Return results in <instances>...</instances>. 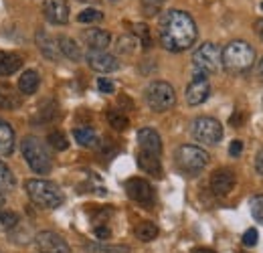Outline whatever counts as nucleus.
<instances>
[{
  "label": "nucleus",
  "instance_id": "nucleus-11",
  "mask_svg": "<svg viewBox=\"0 0 263 253\" xmlns=\"http://www.w3.org/2000/svg\"><path fill=\"white\" fill-rule=\"evenodd\" d=\"M85 59H87L89 67L93 71H99V73H111V71L120 69V61L114 55L105 53V51H93V49H89L87 55H85Z\"/></svg>",
  "mask_w": 263,
  "mask_h": 253
},
{
  "label": "nucleus",
  "instance_id": "nucleus-47",
  "mask_svg": "<svg viewBox=\"0 0 263 253\" xmlns=\"http://www.w3.org/2000/svg\"><path fill=\"white\" fill-rule=\"evenodd\" d=\"M261 8H263V2H261Z\"/></svg>",
  "mask_w": 263,
  "mask_h": 253
},
{
  "label": "nucleus",
  "instance_id": "nucleus-23",
  "mask_svg": "<svg viewBox=\"0 0 263 253\" xmlns=\"http://www.w3.org/2000/svg\"><path fill=\"white\" fill-rule=\"evenodd\" d=\"M39 83H41L39 73L33 71V69H29V71H25V73L21 75V79H18V89L25 95H33L34 92L39 89Z\"/></svg>",
  "mask_w": 263,
  "mask_h": 253
},
{
  "label": "nucleus",
  "instance_id": "nucleus-15",
  "mask_svg": "<svg viewBox=\"0 0 263 253\" xmlns=\"http://www.w3.org/2000/svg\"><path fill=\"white\" fill-rule=\"evenodd\" d=\"M235 187V174H233V170L229 168H219V170H215L213 172V176H211V189L215 194H229L231 190Z\"/></svg>",
  "mask_w": 263,
  "mask_h": 253
},
{
  "label": "nucleus",
  "instance_id": "nucleus-2",
  "mask_svg": "<svg viewBox=\"0 0 263 253\" xmlns=\"http://www.w3.org/2000/svg\"><path fill=\"white\" fill-rule=\"evenodd\" d=\"M253 61H255V51L245 41H231L221 51V65L231 75H241L249 71L253 67Z\"/></svg>",
  "mask_w": 263,
  "mask_h": 253
},
{
  "label": "nucleus",
  "instance_id": "nucleus-6",
  "mask_svg": "<svg viewBox=\"0 0 263 253\" xmlns=\"http://www.w3.org/2000/svg\"><path fill=\"white\" fill-rule=\"evenodd\" d=\"M146 103L152 112H158V114L172 110L176 103L174 87L166 81H152L146 87Z\"/></svg>",
  "mask_w": 263,
  "mask_h": 253
},
{
  "label": "nucleus",
  "instance_id": "nucleus-1",
  "mask_svg": "<svg viewBox=\"0 0 263 253\" xmlns=\"http://www.w3.org/2000/svg\"><path fill=\"white\" fill-rule=\"evenodd\" d=\"M197 25L189 12L168 10L162 14L160 25H158V37H160V45L166 51L180 53V51L191 49L197 41Z\"/></svg>",
  "mask_w": 263,
  "mask_h": 253
},
{
  "label": "nucleus",
  "instance_id": "nucleus-5",
  "mask_svg": "<svg viewBox=\"0 0 263 253\" xmlns=\"http://www.w3.org/2000/svg\"><path fill=\"white\" fill-rule=\"evenodd\" d=\"M193 67H195V75H200V77L217 73L223 67L221 65V49L215 43L200 45L193 55Z\"/></svg>",
  "mask_w": 263,
  "mask_h": 253
},
{
  "label": "nucleus",
  "instance_id": "nucleus-8",
  "mask_svg": "<svg viewBox=\"0 0 263 253\" xmlns=\"http://www.w3.org/2000/svg\"><path fill=\"white\" fill-rule=\"evenodd\" d=\"M193 136L197 142L202 144H219L221 138H223V126L219 120L215 118H209V116H200L193 122Z\"/></svg>",
  "mask_w": 263,
  "mask_h": 253
},
{
  "label": "nucleus",
  "instance_id": "nucleus-12",
  "mask_svg": "<svg viewBox=\"0 0 263 253\" xmlns=\"http://www.w3.org/2000/svg\"><path fill=\"white\" fill-rule=\"evenodd\" d=\"M138 146H140V152H148V154H154V156L162 154L160 134L156 130H152V128L138 130Z\"/></svg>",
  "mask_w": 263,
  "mask_h": 253
},
{
  "label": "nucleus",
  "instance_id": "nucleus-18",
  "mask_svg": "<svg viewBox=\"0 0 263 253\" xmlns=\"http://www.w3.org/2000/svg\"><path fill=\"white\" fill-rule=\"evenodd\" d=\"M138 166H140L146 174H152V176H156V178L162 176L160 156H154V154H148V152H138Z\"/></svg>",
  "mask_w": 263,
  "mask_h": 253
},
{
  "label": "nucleus",
  "instance_id": "nucleus-25",
  "mask_svg": "<svg viewBox=\"0 0 263 253\" xmlns=\"http://www.w3.org/2000/svg\"><path fill=\"white\" fill-rule=\"evenodd\" d=\"M136 237H138L140 241H144V243L154 241V239L158 237V227H156V223H152V221L138 223V227H136Z\"/></svg>",
  "mask_w": 263,
  "mask_h": 253
},
{
  "label": "nucleus",
  "instance_id": "nucleus-43",
  "mask_svg": "<svg viewBox=\"0 0 263 253\" xmlns=\"http://www.w3.org/2000/svg\"><path fill=\"white\" fill-rule=\"evenodd\" d=\"M193 253H215V251L209 249V247H197V249H193Z\"/></svg>",
  "mask_w": 263,
  "mask_h": 253
},
{
  "label": "nucleus",
  "instance_id": "nucleus-9",
  "mask_svg": "<svg viewBox=\"0 0 263 253\" xmlns=\"http://www.w3.org/2000/svg\"><path fill=\"white\" fill-rule=\"evenodd\" d=\"M126 192L132 201L144 205V207H152L154 205V190H152V185L144 178H130L126 183Z\"/></svg>",
  "mask_w": 263,
  "mask_h": 253
},
{
  "label": "nucleus",
  "instance_id": "nucleus-42",
  "mask_svg": "<svg viewBox=\"0 0 263 253\" xmlns=\"http://www.w3.org/2000/svg\"><path fill=\"white\" fill-rule=\"evenodd\" d=\"M255 32L261 37V41H263V19H259V21H255Z\"/></svg>",
  "mask_w": 263,
  "mask_h": 253
},
{
  "label": "nucleus",
  "instance_id": "nucleus-7",
  "mask_svg": "<svg viewBox=\"0 0 263 253\" xmlns=\"http://www.w3.org/2000/svg\"><path fill=\"white\" fill-rule=\"evenodd\" d=\"M174 160L178 164V168L186 174H198L206 164H209V152L198 148V146H193V144H184L176 150L174 154Z\"/></svg>",
  "mask_w": 263,
  "mask_h": 253
},
{
  "label": "nucleus",
  "instance_id": "nucleus-37",
  "mask_svg": "<svg viewBox=\"0 0 263 253\" xmlns=\"http://www.w3.org/2000/svg\"><path fill=\"white\" fill-rule=\"evenodd\" d=\"M162 2H164V0H144L142 4H144L146 14H156V12H158V6H160Z\"/></svg>",
  "mask_w": 263,
  "mask_h": 253
},
{
  "label": "nucleus",
  "instance_id": "nucleus-45",
  "mask_svg": "<svg viewBox=\"0 0 263 253\" xmlns=\"http://www.w3.org/2000/svg\"><path fill=\"white\" fill-rule=\"evenodd\" d=\"M2 205H4V194L0 192V207H2Z\"/></svg>",
  "mask_w": 263,
  "mask_h": 253
},
{
  "label": "nucleus",
  "instance_id": "nucleus-29",
  "mask_svg": "<svg viewBox=\"0 0 263 253\" xmlns=\"http://www.w3.org/2000/svg\"><path fill=\"white\" fill-rule=\"evenodd\" d=\"M21 223V217L12 211H0V231H12Z\"/></svg>",
  "mask_w": 263,
  "mask_h": 253
},
{
  "label": "nucleus",
  "instance_id": "nucleus-10",
  "mask_svg": "<svg viewBox=\"0 0 263 253\" xmlns=\"http://www.w3.org/2000/svg\"><path fill=\"white\" fill-rule=\"evenodd\" d=\"M34 243L41 253H71L65 239L53 231H41L34 237Z\"/></svg>",
  "mask_w": 263,
  "mask_h": 253
},
{
  "label": "nucleus",
  "instance_id": "nucleus-38",
  "mask_svg": "<svg viewBox=\"0 0 263 253\" xmlns=\"http://www.w3.org/2000/svg\"><path fill=\"white\" fill-rule=\"evenodd\" d=\"M243 142L241 140H233L231 142V146H229V154L233 156V158H237V156H241V152H243Z\"/></svg>",
  "mask_w": 263,
  "mask_h": 253
},
{
  "label": "nucleus",
  "instance_id": "nucleus-21",
  "mask_svg": "<svg viewBox=\"0 0 263 253\" xmlns=\"http://www.w3.org/2000/svg\"><path fill=\"white\" fill-rule=\"evenodd\" d=\"M57 45H59L61 55L67 57L69 61H79L81 59V49H79V45L71 37H59L57 39Z\"/></svg>",
  "mask_w": 263,
  "mask_h": 253
},
{
  "label": "nucleus",
  "instance_id": "nucleus-27",
  "mask_svg": "<svg viewBox=\"0 0 263 253\" xmlns=\"http://www.w3.org/2000/svg\"><path fill=\"white\" fill-rule=\"evenodd\" d=\"M89 253H130L128 245H105V243H91L87 245Z\"/></svg>",
  "mask_w": 263,
  "mask_h": 253
},
{
  "label": "nucleus",
  "instance_id": "nucleus-36",
  "mask_svg": "<svg viewBox=\"0 0 263 253\" xmlns=\"http://www.w3.org/2000/svg\"><path fill=\"white\" fill-rule=\"evenodd\" d=\"M98 89L101 94H114V92H116V85H114V81H109V79H105V77H99Z\"/></svg>",
  "mask_w": 263,
  "mask_h": 253
},
{
  "label": "nucleus",
  "instance_id": "nucleus-28",
  "mask_svg": "<svg viewBox=\"0 0 263 253\" xmlns=\"http://www.w3.org/2000/svg\"><path fill=\"white\" fill-rule=\"evenodd\" d=\"M14 189V174L12 170L0 160V192L2 190H10Z\"/></svg>",
  "mask_w": 263,
  "mask_h": 253
},
{
  "label": "nucleus",
  "instance_id": "nucleus-46",
  "mask_svg": "<svg viewBox=\"0 0 263 253\" xmlns=\"http://www.w3.org/2000/svg\"><path fill=\"white\" fill-rule=\"evenodd\" d=\"M79 2H89L91 4V2H98V0H79Z\"/></svg>",
  "mask_w": 263,
  "mask_h": 253
},
{
  "label": "nucleus",
  "instance_id": "nucleus-14",
  "mask_svg": "<svg viewBox=\"0 0 263 253\" xmlns=\"http://www.w3.org/2000/svg\"><path fill=\"white\" fill-rule=\"evenodd\" d=\"M45 19L53 25H65L69 21V2L67 0H45L43 6Z\"/></svg>",
  "mask_w": 263,
  "mask_h": 253
},
{
  "label": "nucleus",
  "instance_id": "nucleus-48",
  "mask_svg": "<svg viewBox=\"0 0 263 253\" xmlns=\"http://www.w3.org/2000/svg\"><path fill=\"white\" fill-rule=\"evenodd\" d=\"M0 253H2V251H0Z\"/></svg>",
  "mask_w": 263,
  "mask_h": 253
},
{
  "label": "nucleus",
  "instance_id": "nucleus-16",
  "mask_svg": "<svg viewBox=\"0 0 263 253\" xmlns=\"http://www.w3.org/2000/svg\"><path fill=\"white\" fill-rule=\"evenodd\" d=\"M36 47L39 51L49 59V61H59L61 59V51H59V45L57 41L45 31L36 32Z\"/></svg>",
  "mask_w": 263,
  "mask_h": 253
},
{
  "label": "nucleus",
  "instance_id": "nucleus-44",
  "mask_svg": "<svg viewBox=\"0 0 263 253\" xmlns=\"http://www.w3.org/2000/svg\"><path fill=\"white\" fill-rule=\"evenodd\" d=\"M257 73H259V79L263 81V57H261V61H259V65H257Z\"/></svg>",
  "mask_w": 263,
  "mask_h": 253
},
{
  "label": "nucleus",
  "instance_id": "nucleus-40",
  "mask_svg": "<svg viewBox=\"0 0 263 253\" xmlns=\"http://www.w3.org/2000/svg\"><path fill=\"white\" fill-rule=\"evenodd\" d=\"M255 168H257V172L263 176V148L257 152V156H255Z\"/></svg>",
  "mask_w": 263,
  "mask_h": 253
},
{
  "label": "nucleus",
  "instance_id": "nucleus-22",
  "mask_svg": "<svg viewBox=\"0 0 263 253\" xmlns=\"http://www.w3.org/2000/svg\"><path fill=\"white\" fill-rule=\"evenodd\" d=\"M73 138L83 148H96L98 146V134H96L93 128H75L73 130Z\"/></svg>",
  "mask_w": 263,
  "mask_h": 253
},
{
  "label": "nucleus",
  "instance_id": "nucleus-20",
  "mask_svg": "<svg viewBox=\"0 0 263 253\" xmlns=\"http://www.w3.org/2000/svg\"><path fill=\"white\" fill-rule=\"evenodd\" d=\"M21 57L16 53H6V51H0V77H6V75H12L21 69Z\"/></svg>",
  "mask_w": 263,
  "mask_h": 253
},
{
  "label": "nucleus",
  "instance_id": "nucleus-3",
  "mask_svg": "<svg viewBox=\"0 0 263 253\" xmlns=\"http://www.w3.org/2000/svg\"><path fill=\"white\" fill-rule=\"evenodd\" d=\"M25 190L29 194V198L34 205L43 207V209H57L65 203V194L55 183L49 180H41V178H31L25 183Z\"/></svg>",
  "mask_w": 263,
  "mask_h": 253
},
{
  "label": "nucleus",
  "instance_id": "nucleus-34",
  "mask_svg": "<svg viewBox=\"0 0 263 253\" xmlns=\"http://www.w3.org/2000/svg\"><path fill=\"white\" fill-rule=\"evenodd\" d=\"M134 49H136V39L134 37H120V41H118V51L120 53L130 55V53H134Z\"/></svg>",
  "mask_w": 263,
  "mask_h": 253
},
{
  "label": "nucleus",
  "instance_id": "nucleus-32",
  "mask_svg": "<svg viewBox=\"0 0 263 253\" xmlns=\"http://www.w3.org/2000/svg\"><path fill=\"white\" fill-rule=\"evenodd\" d=\"M101 19H103V14L96 8H87V10L79 12V16H77L79 23H99Z\"/></svg>",
  "mask_w": 263,
  "mask_h": 253
},
{
  "label": "nucleus",
  "instance_id": "nucleus-39",
  "mask_svg": "<svg viewBox=\"0 0 263 253\" xmlns=\"http://www.w3.org/2000/svg\"><path fill=\"white\" fill-rule=\"evenodd\" d=\"M96 237L101 239V241H103V239H109V237H111V231H109L107 227H96Z\"/></svg>",
  "mask_w": 263,
  "mask_h": 253
},
{
  "label": "nucleus",
  "instance_id": "nucleus-33",
  "mask_svg": "<svg viewBox=\"0 0 263 253\" xmlns=\"http://www.w3.org/2000/svg\"><path fill=\"white\" fill-rule=\"evenodd\" d=\"M134 32L138 34V39H140V43H142L144 49H148V47L152 45V41H150V31H148L146 25H136V27H134Z\"/></svg>",
  "mask_w": 263,
  "mask_h": 253
},
{
  "label": "nucleus",
  "instance_id": "nucleus-4",
  "mask_svg": "<svg viewBox=\"0 0 263 253\" xmlns=\"http://www.w3.org/2000/svg\"><path fill=\"white\" fill-rule=\"evenodd\" d=\"M21 150H23V156L29 162V166L33 168L36 174H49L51 168H53V160L49 156L45 144L34 138V136H27L23 138L21 142Z\"/></svg>",
  "mask_w": 263,
  "mask_h": 253
},
{
  "label": "nucleus",
  "instance_id": "nucleus-30",
  "mask_svg": "<svg viewBox=\"0 0 263 253\" xmlns=\"http://www.w3.org/2000/svg\"><path fill=\"white\" fill-rule=\"evenodd\" d=\"M47 140H49V144H51L55 150H59V152L69 148V142H67V138L63 132H51Z\"/></svg>",
  "mask_w": 263,
  "mask_h": 253
},
{
  "label": "nucleus",
  "instance_id": "nucleus-19",
  "mask_svg": "<svg viewBox=\"0 0 263 253\" xmlns=\"http://www.w3.org/2000/svg\"><path fill=\"white\" fill-rule=\"evenodd\" d=\"M14 150V130L8 122L0 120V156H10Z\"/></svg>",
  "mask_w": 263,
  "mask_h": 253
},
{
  "label": "nucleus",
  "instance_id": "nucleus-24",
  "mask_svg": "<svg viewBox=\"0 0 263 253\" xmlns=\"http://www.w3.org/2000/svg\"><path fill=\"white\" fill-rule=\"evenodd\" d=\"M21 105V97L14 94L10 85L0 83V110H16Z\"/></svg>",
  "mask_w": 263,
  "mask_h": 253
},
{
  "label": "nucleus",
  "instance_id": "nucleus-31",
  "mask_svg": "<svg viewBox=\"0 0 263 253\" xmlns=\"http://www.w3.org/2000/svg\"><path fill=\"white\" fill-rule=\"evenodd\" d=\"M249 207H251V215L257 223L263 225V194H257L249 201Z\"/></svg>",
  "mask_w": 263,
  "mask_h": 253
},
{
  "label": "nucleus",
  "instance_id": "nucleus-41",
  "mask_svg": "<svg viewBox=\"0 0 263 253\" xmlns=\"http://www.w3.org/2000/svg\"><path fill=\"white\" fill-rule=\"evenodd\" d=\"M241 122H243V116H241L239 112H235V114L231 116V126L239 128V126H241Z\"/></svg>",
  "mask_w": 263,
  "mask_h": 253
},
{
  "label": "nucleus",
  "instance_id": "nucleus-17",
  "mask_svg": "<svg viewBox=\"0 0 263 253\" xmlns=\"http://www.w3.org/2000/svg\"><path fill=\"white\" fill-rule=\"evenodd\" d=\"M83 41L93 51H105L109 47V43H111V37L103 29H87L83 32Z\"/></svg>",
  "mask_w": 263,
  "mask_h": 253
},
{
  "label": "nucleus",
  "instance_id": "nucleus-26",
  "mask_svg": "<svg viewBox=\"0 0 263 253\" xmlns=\"http://www.w3.org/2000/svg\"><path fill=\"white\" fill-rule=\"evenodd\" d=\"M107 122H109V126L114 128V130H118V132H124L126 128L130 126V120L122 112H118V110H107Z\"/></svg>",
  "mask_w": 263,
  "mask_h": 253
},
{
  "label": "nucleus",
  "instance_id": "nucleus-13",
  "mask_svg": "<svg viewBox=\"0 0 263 253\" xmlns=\"http://www.w3.org/2000/svg\"><path fill=\"white\" fill-rule=\"evenodd\" d=\"M209 95H211V85H209L206 77L195 75V79L186 87V101H189V105H200V103H204L209 99Z\"/></svg>",
  "mask_w": 263,
  "mask_h": 253
},
{
  "label": "nucleus",
  "instance_id": "nucleus-35",
  "mask_svg": "<svg viewBox=\"0 0 263 253\" xmlns=\"http://www.w3.org/2000/svg\"><path fill=\"white\" fill-rule=\"evenodd\" d=\"M257 239H259L257 229H247L245 235H243V245L245 247H253V245H257Z\"/></svg>",
  "mask_w": 263,
  "mask_h": 253
}]
</instances>
